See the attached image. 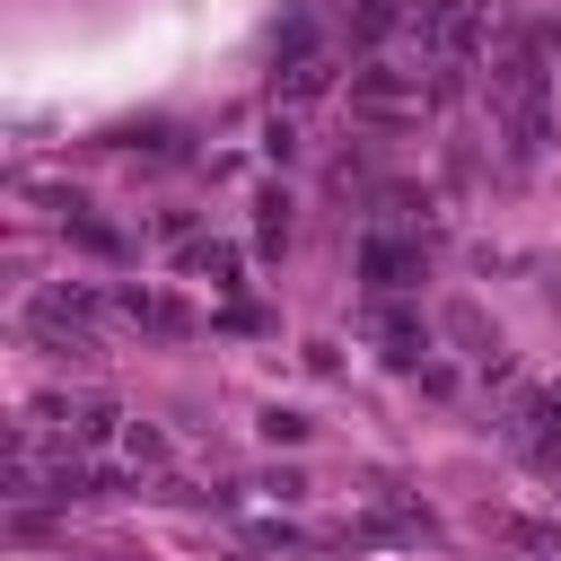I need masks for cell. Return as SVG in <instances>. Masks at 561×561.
I'll use <instances>...</instances> for the list:
<instances>
[{"label":"cell","instance_id":"obj_1","mask_svg":"<svg viewBox=\"0 0 561 561\" xmlns=\"http://www.w3.org/2000/svg\"><path fill=\"white\" fill-rule=\"evenodd\" d=\"M438 44H447L456 61H473V44H482V0H438Z\"/></svg>","mask_w":561,"mask_h":561}]
</instances>
